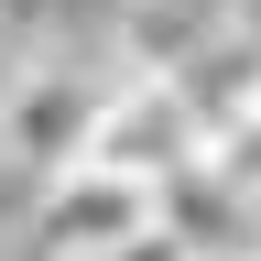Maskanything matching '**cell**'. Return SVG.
I'll return each instance as SVG.
<instances>
[{
  "mask_svg": "<svg viewBox=\"0 0 261 261\" xmlns=\"http://www.w3.org/2000/svg\"><path fill=\"white\" fill-rule=\"evenodd\" d=\"M109 87H120V65H76L65 44H22V65L0 76V163H11L22 185L76 174Z\"/></svg>",
  "mask_w": 261,
  "mask_h": 261,
  "instance_id": "1",
  "label": "cell"
},
{
  "mask_svg": "<svg viewBox=\"0 0 261 261\" xmlns=\"http://www.w3.org/2000/svg\"><path fill=\"white\" fill-rule=\"evenodd\" d=\"M152 228V185L109 174V163H76V174L33 185V228H22V261H109L120 240H142Z\"/></svg>",
  "mask_w": 261,
  "mask_h": 261,
  "instance_id": "2",
  "label": "cell"
},
{
  "mask_svg": "<svg viewBox=\"0 0 261 261\" xmlns=\"http://www.w3.org/2000/svg\"><path fill=\"white\" fill-rule=\"evenodd\" d=\"M87 163H109L130 185H163L185 163H207V120L185 109L174 76H120L109 109H98V130H87Z\"/></svg>",
  "mask_w": 261,
  "mask_h": 261,
  "instance_id": "3",
  "label": "cell"
},
{
  "mask_svg": "<svg viewBox=\"0 0 261 261\" xmlns=\"http://www.w3.org/2000/svg\"><path fill=\"white\" fill-rule=\"evenodd\" d=\"M152 218L174 228L196 261H261V196H250V185H228V174H218V152H207V163H185V174H163V185H152Z\"/></svg>",
  "mask_w": 261,
  "mask_h": 261,
  "instance_id": "4",
  "label": "cell"
},
{
  "mask_svg": "<svg viewBox=\"0 0 261 261\" xmlns=\"http://www.w3.org/2000/svg\"><path fill=\"white\" fill-rule=\"evenodd\" d=\"M228 33V0H120V76H185Z\"/></svg>",
  "mask_w": 261,
  "mask_h": 261,
  "instance_id": "5",
  "label": "cell"
},
{
  "mask_svg": "<svg viewBox=\"0 0 261 261\" xmlns=\"http://www.w3.org/2000/svg\"><path fill=\"white\" fill-rule=\"evenodd\" d=\"M174 87H185V109L207 120V142H228L240 120H261V33H240V22H228V33L185 65Z\"/></svg>",
  "mask_w": 261,
  "mask_h": 261,
  "instance_id": "6",
  "label": "cell"
}]
</instances>
